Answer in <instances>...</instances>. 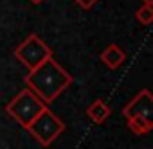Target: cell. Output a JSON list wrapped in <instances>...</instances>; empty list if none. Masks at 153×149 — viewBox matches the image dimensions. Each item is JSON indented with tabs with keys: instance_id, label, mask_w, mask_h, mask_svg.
Instances as JSON below:
<instances>
[{
	"instance_id": "obj_1",
	"label": "cell",
	"mask_w": 153,
	"mask_h": 149,
	"mask_svg": "<svg viewBox=\"0 0 153 149\" xmlns=\"http://www.w3.org/2000/svg\"><path fill=\"white\" fill-rule=\"evenodd\" d=\"M74 77L54 59L49 58L36 68L29 70L25 76V86L36 94L45 104H51L54 99H58L70 85Z\"/></svg>"
},
{
	"instance_id": "obj_2",
	"label": "cell",
	"mask_w": 153,
	"mask_h": 149,
	"mask_svg": "<svg viewBox=\"0 0 153 149\" xmlns=\"http://www.w3.org/2000/svg\"><path fill=\"white\" fill-rule=\"evenodd\" d=\"M45 108H47V104L25 86L6 104V113L11 119H15L20 126L27 128Z\"/></svg>"
},
{
	"instance_id": "obj_3",
	"label": "cell",
	"mask_w": 153,
	"mask_h": 149,
	"mask_svg": "<svg viewBox=\"0 0 153 149\" xmlns=\"http://www.w3.org/2000/svg\"><path fill=\"white\" fill-rule=\"evenodd\" d=\"M43 147H49L63 131H65V124L63 120L52 113L49 108H45L27 128H25Z\"/></svg>"
},
{
	"instance_id": "obj_4",
	"label": "cell",
	"mask_w": 153,
	"mask_h": 149,
	"mask_svg": "<svg viewBox=\"0 0 153 149\" xmlns=\"http://www.w3.org/2000/svg\"><path fill=\"white\" fill-rule=\"evenodd\" d=\"M15 58L27 66L29 70L36 68L38 65H42L45 59L52 58V50L51 47L38 36V34H29L16 49H15Z\"/></svg>"
},
{
	"instance_id": "obj_5",
	"label": "cell",
	"mask_w": 153,
	"mask_h": 149,
	"mask_svg": "<svg viewBox=\"0 0 153 149\" xmlns=\"http://www.w3.org/2000/svg\"><path fill=\"white\" fill-rule=\"evenodd\" d=\"M124 119H144L153 122V95L148 88H142L124 108H123Z\"/></svg>"
},
{
	"instance_id": "obj_6",
	"label": "cell",
	"mask_w": 153,
	"mask_h": 149,
	"mask_svg": "<svg viewBox=\"0 0 153 149\" xmlns=\"http://www.w3.org/2000/svg\"><path fill=\"white\" fill-rule=\"evenodd\" d=\"M101 61L105 63V66H108L110 70H115V68H119L123 63H124V59H126V52L117 45V43H110L103 52H101Z\"/></svg>"
},
{
	"instance_id": "obj_7",
	"label": "cell",
	"mask_w": 153,
	"mask_h": 149,
	"mask_svg": "<svg viewBox=\"0 0 153 149\" xmlns=\"http://www.w3.org/2000/svg\"><path fill=\"white\" fill-rule=\"evenodd\" d=\"M87 115L94 124H103L110 115H112V108L103 101V99H96L88 108H87Z\"/></svg>"
},
{
	"instance_id": "obj_8",
	"label": "cell",
	"mask_w": 153,
	"mask_h": 149,
	"mask_svg": "<svg viewBox=\"0 0 153 149\" xmlns=\"http://www.w3.org/2000/svg\"><path fill=\"white\" fill-rule=\"evenodd\" d=\"M128 128L131 129V133L135 135H148L153 128V122L144 120V119H128Z\"/></svg>"
},
{
	"instance_id": "obj_9",
	"label": "cell",
	"mask_w": 153,
	"mask_h": 149,
	"mask_svg": "<svg viewBox=\"0 0 153 149\" xmlns=\"http://www.w3.org/2000/svg\"><path fill=\"white\" fill-rule=\"evenodd\" d=\"M135 20L142 25H149L153 22V7L151 6H142L135 11Z\"/></svg>"
},
{
	"instance_id": "obj_10",
	"label": "cell",
	"mask_w": 153,
	"mask_h": 149,
	"mask_svg": "<svg viewBox=\"0 0 153 149\" xmlns=\"http://www.w3.org/2000/svg\"><path fill=\"white\" fill-rule=\"evenodd\" d=\"M74 2L78 4L81 9H87V11H88V9H92V7L99 2V0H74Z\"/></svg>"
},
{
	"instance_id": "obj_11",
	"label": "cell",
	"mask_w": 153,
	"mask_h": 149,
	"mask_svg": "<svg viewBox=\"0 0 153 149\" xmlns=\"http://www.w3.org/2000/svg\"><path fill=\"white\" fill-rule=\"evenodd\" d=\"M142 2H144V6H151V4H153V0H142Z\"/></svg>"
},
{
	"instance_id": "obj_12",
	"label": "cell",
	"mask_w": 153,
	"mask_h": 149,
	"mask_svg": "<svg viewBox=\"0 0 153 149\" xmlns=\"http://www.w3.org/2000/svg\"><path fill=\"white\" fill-rule=\"evenodd\" d=\"M31 2H33V4H42L43 0H31Z\"/></svg>"
}]
</instances>
